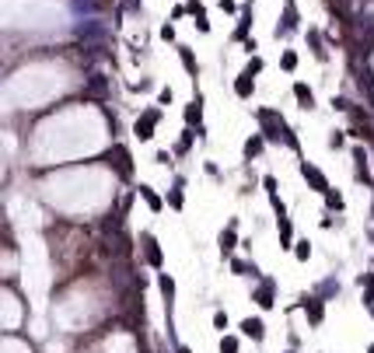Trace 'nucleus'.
<instances>
[{
  "label": "nucleus",
  "instance_id": "aec40b11",
  "mask_svg": "<svg viewBox=\"0 0 374 353\" xmlns=\"http://www.w3.org/2000/svg\"><path fill=\"white\" fill-rule=\"evenodd\" d=\"M220 353H238V339L235 336H224L220 339Z\"/></svg>",
  "mask_w": 374,
  "mask_h": 353
},
{
  "label": "nucleus",
  "instance_id": "1a4fd4ad",
  "mask_svg": "<svg viewBox=\"0 0 374 353\" xmlns=\"http://www.w3.org/2000/svg\"><path fill=\"white\" fill-rule=\"evenodd\" d=\"M305 315H308L311 325H322V301H318V297H311V301L305 304Z\"/></svg>",
  "mask_w": 374,
  "mask_h": 353
},
{
  "label": "nucleus",
  "instance_id": "a211bd4d",
  "mask_svg": "<svg viewBox=\"0 0 374 353\" xmlns=\"http://www.w3.org/2000/svg\"><path fill=\"white\" fill-rule=\"evenodd\" d=\"M280 242H283V245L294 242V227H290V220H280Z\"/></svg>",
  "mask_w": 374,
  "mask_h": 353
},
{
  "label": "nucleus",
  "instance_id": "4be33fe9",
  "mask_svg": "<svg viewBox=\"0 0 374 353\" xmlns=\"http://www.w3.org/2000/svg\"><path fill=\"white\" fill-rule=\"evenodd\" d=\"M168 203H171L175 210H182V185H175V189L168 192Z\"/></svg>",
  "mask_w": 374,
  "mask_h": 353
},
{
  "label": "nucleus",
  "instance_id": "a878e982",
  "mask_svg": "<svg viewBox=\"0 0 374 353\" xmlns=\"http://www.w3.org/2000/svg\"><path fill=\"white\" fill-rule=\"evenodd\" d=\"M329 147H332V150L343 147V133H332V137H329Z\"/></svg>",
  "mask_w": 374,
  "mask_h": 353
},
{
  "label": "nucleus",
  "instance_id": "f3484780",
  "mask_svg": "<svg viewBox=\"0 0 374 353\" xmlns=\"http://www.w3.org/2000/svg\"><path fill=\"white\" fill-rule=\"evenodd\" d=\"M325 207H329V210H343V196L336 192V189H329V192H325Z\"/></svg>",
  "mask_w": 374,
  "mask_h": 353
},
{
  "label": "nucleus",
  "instance_id": "5701e85b",
  "mask_svg": "<svg viewBox=\"0 0 374 353\" xmlns=\"http://www.w3.org/2000/svg\"><path fill=\"white\" fill-rule=\"evenodd\" d=\"M213 325L217 329H228V315H224V311H213Z\"/></svg>",
  "mask_w": 374,
  "mask_h": 353
},
{
  "label": "nucleus",
  "instance_id": "7c9ffc66",
  "mask_svg": "<svg viewBox=\"0 0 374 353\" xmlns=\"http://www.w3.org/2000/svg\"><path fill=\"white\" fill-rule=\"evenodd\" d=\"M367 353H374V343H371V346H367Z\"/></svg>",
  "mask_w": 374,
  "mask_h": 353
},
{
  "label": "nucleus",
  "instance_id": "bb28decb",
  "mask_svg": "<svg viewBox=\"0 0 374 353\" xmlns=\"http://www.w3.org/2000/svg\"><path fill=\"white\" fill-rule=\"evenodd\" d=\"M161 38H165V42H171V38H175V28H171V25H165V28H161Z\"/></svg>",
  "mask_w": 374,
  "mask_h": 353
},
{
  "label": "nucleus",
  "instance_id": "ddd939ff",
  "mask_svg": "<svg viewBox=\"0 0 374 353\" xmlns=\"http://www.w3.org/2000/svg\"><path fill=\"white\" fill-rule=\"evenodd\" d=\"M294 98L301 102L305 108H311V105H315V98H311V88H308V84H294Z\"/></svg>",
  "mask_w": 374,
  "mask_h": 353
},
{
  "label": "nucleus",
  "instance_id": "393cba45",
  "mask_svg": "<svg viewBox=\"0 0 374 353\" xmlns=\"http://www.w3.org/2000/svg\"><path fill=\"white\" fill-rule=\"evenodd\" d=\"M189 140H193L189 133H182V140H178V147H175V150H178V154H185V150H189Z\"/></svg>",
  "mask_w": 374,
  "mask_h": 353
},
{
  "label": "nucleus",
  "instance_id": "c85d7f7f",
  "mask_svg": "<svg viewBox=\"0 0 374 353\" xmlns=\"http://www.w3.org/2000/svg\"><path fill=\"white\" fill-rule=\"evenodd\" d=\"M220 7H224V11H238V7H235V0H220Z\"/></svg>",
  "mask_w": 374,
  "mask_h": 353
},
{
  "label": "nucleus",
  "instance_id": "7ed1b4c3",
  "mask_svg": "<svg viewBox=\"0 0 374 353\" xmlns=\"http://www.w3.org/2000/svg\"><path fill=\"white\" fill-rule=\"evenodd\" d=\"M301 175H305V182H308L315 192H329V182H325V175H322L315 165H308V161H305V165H301Z\"/></svg>",
  "mask_w": 374,
  "mask_h": 353
},
{
  "label": "nucleus",
  "instance_id": "412c9836",
  "mask_svg": "<svg viewBox=\"0 0 374 353\" xmlns=\"http://www.w3.org/2000/svg\"><path fill=\"white\" fill-rule=\"evenodd\" d=\"M245 35H248V11L241 14V21H238V28H235V38H238V42H241Z\"/></svg>",
  "mask_w": 374,
  "mask_h": 353
},
{
  "label": "nucleus",
  "instance_id": "f8f14e48",
  "mask_svg": "<svg viewBox=\"0 0 374 353\" xmlns=\"http://www.w3.org/2000/svg\"><path fill=\"white\" fill-rule=\"evenodd\" d=\"M178 56H182V67H185V73H189V77H196L200 73V67H196V60H193V49H178Z\"/></svg>",
  "mask_w": 374,
  "mask_h": 353
},
{
  "label": "nucleus",
  "instance_id": "9d476101",
  "mask_svg": "<svg viewBox=\"0 0 374 353\" xmlns=\"http://www.w3.org/2000/svg\"><path fill=\"white\" fill-rule=\"evenodd\" d=\"M140 196H143V203H147V207H151L154 213H158V210L165 207V203H161V196H158V192H154L151 185H140Z\"/></svg>",
  "mask_w": 374,
  "mask_h": 353
},
{
  "label": "nucleus",
  "instance_id": "39448f33",
  "mask_svg": "<svg viewBox=\"0 0 374 353\" xmlns=\"http://www.w3.org/2000/svg\"><path fill=\"white\" fill-rule=\"evenodd\" d=\"M273 290H276V280H270V277H266L263 283L255 287V301L263 304V308H273Z\"/></svg>",
  "mask_w": 374,
  "mask_h": 353
},
{
  "label": "nucleus",
  "instance_id": "6ab92c4d",
  "mask_svg": "<svg viewBox=\"0 0 374 353\" xmlns=\"http://www.w3.org/2000/svg\"><path fill=\"white\" fill-rule=\"evenodd\" d=\"M294 255L301 259V262H308V255H311V245H308V242H297V245H294Z\"/></svg>",
  "mask_w": 374,
  "mask_h": 353
},
{
  "label": "nucleus",
  "instance_id": "4468645a",
  "mask_svg": "<svg viewBox=\"0 0 374 353\" xmlns=\"http://www.w3.org/2000/svg\"><path fill=\"white\" fill-rule=\"evenodd\" d=\"M158 287H161L165 301H171V297H175V280L168 277V273H161V277H158Z\"/></svg>",
  "mask_w": 374,
  "mask_h": 353
},
{
  "label": "nucleus",
  "instance_id": "9b49d317",
  "mask_svg": "<svg viewBox=\"0 0 374 353\" xmlns=\"http://www.w3.org/2000/svg\"><path fill=\"white\" fill-rule=\"evenodd\" d=\"M252 88H255V84H252V73L245 70V73L238 77V81H235V91H238V98H248V95H252Z\"/></svg>",
  "mask_w": 374,
  "mask_h": 353
},
{
  "label": "nucleus",
  "instance_id": "2eb2a0df",
  "mask_svg": "<svg viewBox=\"0 0 374 353\" xmlns=\"http://www.w3.org/2000/svg\"><path fill=\"white\" fill-rule=\"evenodd\" d=\"M263 140H266L263 133H259V137H248V143H245V158H255V154L263 150Z\"/></svg>",
  "mask_w": 374,
  "mask_h": 353
},
{
  "label": "nucleus",
  "instance_id": "cd10ccee",
  "mask_svg": "<svg viewBox=\"0 0 374 353\" xmlns=\"http://www.w3.org/2000/svg\"><path fill=\"white\" fill-rule=\"evenodd\" d=\"M263 185H266V192H276V178H273V175H266Z\"/></svg>",
  "mask_w": 374,
  "mask_h": 353
},
{
  "label": "nucleus",
  "instance_id": "dca6fc26",
  "mask_svg": "<svg viewBox=\"0 0 374 353\" xmlns=\"http://www.w3.org/2000/svg\"><path fill=\"white\" fill-rule=\"evenodd\" d=\"M200 108H203V98L196 95V102L185 108V123H200Z\"/></svg>",
  "mask_w": 374,
  "mask_h": 353
},
{
  "label": "nucleus",
  "instance_id": "6e6552de",
  "mask_svg": "<svg viewBox=\"0 0 374 353\" xmlns=\"http://www.w3.org/2000/svg\"><path fill=\"white\" fill-rule=\"evenodd\" d=\"M241 336L263 339V336H266V325H263V318H245V322H241Z\"/></svg>",
  "mask_w": 374,
  "mask_h": 353
},
{
  "label": "nucleus",
  "instance_id": "c756f323",
  "mask_svg": "<svg viewBox=\"0 0 374 353\" xmlns=\"http://www.w3.org/2000/svg\"><path fill=\"white\" fill-rule=\"evenodd\" d=\"M175 353H189V346H178V350H175Z\"/></svg>",
  "mask_w": 374,
  "mask_h": 353
},
{
  "label": "nucleus",
  "instance_id": "f03ea898",
  "mask_svg": "<svg viewBox=\"0 0 374 353\" xmlns=\"http://www.w3.org/2000/svg\"><path fill=\"white\" fill-rule=\"evenodd\" d=\"M158 119H161V108H147V112L140 115V119H136V126H133V130H136V137H140V140H151V137H154V123H158Z\"/></svg>",
  "mask_w": 374,
  "mask_h": 353
},
{
  "label": "nucleus",
  "instance_id": "f257e3e1",
  "mask_svg": "<svg viewBox=\"0 0 374 353\" xmlns=\"http://www.w3.org/2000/svg\"><path fill=\"white\" fill-rule=\"evenodd\" d=\"M255 115H259V123H263V137H273L276 143H287L290 150H297V137H294V130L280 119L273 108H259Z\"/></svg>",
  "mask_w": 374,
  "mask_h": 353
},
{
  "label": "nucleus",
  "instance_id": "20e7f679",
  "mask_svg": "<svg viewBox=\"0 0 374 353\" xmlns=\"http://www.w3.org/2000/svg\"><path fill=\"white\" fill-rule=\"evenodd\" d=\"M140 245H143V259L151 266H161V245L154 234H140Z\"/></svg>",
  "mask_w": 374,
  "mask_h": 353
},
{
  "label": "nucleus",
  "instance_id": "b1692460",
  "mask_svg": "<svg viewBox=\"0 0 374 353\" xmlns=\"http://www.w3.org/2000/svg\"><path fill=\"white\" fill-rule=\"evenodd\" d=\"M297 67V53H283V70H294Z\"/></svg>",
  "mask_w": 374,
  "mask_h": 353
},
{
  "label": "nucleus",
  "instance_id": "0eeeda50",
  "mask_svg": "<svg viewBox=\"0 0 374 353\" xmlns=\"http://www.w3.org/2000/svg\"><path fill=\"white\" fill-rule=\"evenodd\" d=\"M353 161H357V178H360L364 185H371V172H367V154H364V147H353Z\"/></svg>",
  "mask_w": 374,
  "mask_h": 353
},
{
  "label": "nucleus",
  "instance_id": "423d86ee",
  "mask_svg": "<svg viewBox=\"0 0 374 353\" xmlns=\"http://www.w3.org/2000/svg\"><path fill=\"white\" fill-rule=\"evenodd\" d=\"M235 245H238V227H235V220H231L228 227L220 231V252L228 255V252H235Z\"/></svg>",
  "mask_w": 374,
  "mask_h": 353
}]
</instances>
